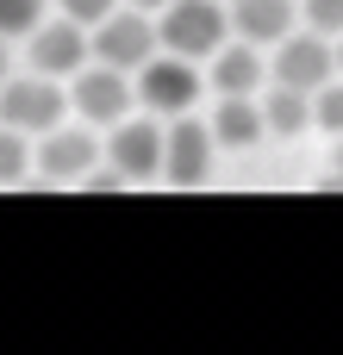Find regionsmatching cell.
<instances>
[{"instance_id": "cell-2", "label": "cell", "mask_w": 343, "mask_h": 355, "mask_svg": "<svg viewBox=\"0 0 343 355\" xmlns=\"http://www.w3.org/2000/svg\"><path fill=\"white\" fill-rule=\"evenodd\" d=\"M231 37V19H225V6L219 0H169L162 12H156V44L162 50H175V56H212L219 44Z\"/></svg>"}, {"instance_id": "cell-10", "label": "cell", "mask_w": 343, "mask_h": 355, "mask_svg": "<svg viewBox=\"0 0 343 355\" xmlns=\"http://www.w3.org/2000/svg\"><path fill=\"white\" fill-rule=\"evenodd\" d=\"M94 150H100V137L87 125H50L37 156H31V168L44 181H81V175H94Z\"/></svg>"}, {"instance_id": "cell-9", "label": "cell", "mask_w": 343, "mask_h": 355, "mask_svg": "<svg viewBox=\"0 0 343 355\" xmlns=\"http://www.w3.org/2000/svg\"><path fill=\"white\" fill-rule=\"evenodd\" d=\"M106 162L119 181H156L162 175V125L156 119H119L112 137H106Z\"/></svg>"}, {"instance_id": "cell-8", "label": "cell", "mask_w": 343, "mask_h": 355, "mask_svg": "<svg viewBox=\"0 0 343 355\" xmlns=\"http://www.w3.org/2000/svg\"><path fill=\"white\" fill-rule=\"evenodd\" d=\"M25 56H31V69L37 75H75L94 50H87V25H75L69 12L62 19H37L31 31H25Z\"/></svg>"}, {"instance_id": "cell-22", "label": "cell", "mask_w": 343, "mask_h": 355, "mask_svg": "<svg viewBox=\"0 0 343 355\" xmlns=\"http://www.w3.org/2000/svg\"><path fill=\"white\" fill-rule=\"evenodd\" d=\"M0 81H6V44H0Z\"/></svg>"}, {"instance_id": "cell-18", "label": "cell", "mask_w": 343, "mask_h": 355, "mask_svg": "<svg viewBox=\"0 0 343 355\" xmlns=\"http://www.w3.org/2000/svg\"><path fill=\"white\" fill-rule=\"evenodd\" d=\"M306 25L325 31V37H337L343 31V0H306Z\"/></svg>"}, {"instance_id": "cell-15", "label": "cell", "mask_w": 343, "mask_h": 355, "mask_svg": "<svg viewBox=\"0 0 343 355\" xmlns=\"http://www.w3.org/2000/svg\"><path fill=\"white\" fill-rule=\"evenodd\" d=\"M25 168H31V150H25V131L0 125V187H12V181H19Z\"/></svg>"}, {"instance_id": "cell-12", "label": "cell", "mask_w": 343, "mask_h": 355, "mask_svg": "<svg viewBox=\"0 0 343 355\" xmlns=\"http://www.w3.org/2000/svg\"><path fill=\"white\" fill-rule=\"evenodd\" d=\"M225 19L244 44H281L294 31V0H231Z\"/></svg>"}, {"instance_id": "cell-6", "label": "cell", "mask_w": 343, "mask_h": 355, "mask_svg": "<svg viewBox=\"0 0 343 355\" xmlns=\"http://www.w3.org/2000/svg\"><path fill=\"white\" fill-rule=\"evenodd\" d=\"M212 125H200V119H187V112H175L169 125H162V181L169 187H200L206 175H212Z\"/></svg>"}, {"instance_id": "cell-17", "label": "cell", "mask_w": 343, "mask_h": 355, "mask_svg": "<svg viewBox=\"0 0 343 355\" xmlns=\"http://www.w3.org/2000/svg\"><path fill=\"white\" fill-rule=\"evenodd\" d=\"M44 19V0H0V37H25Z\"/></svg>"}, {"instance_id": "cell-19", "label": "cell", "mask_w": 343, "mask_h": 355, "mask_svg": "<svg viewBox=\"0 0 343 355\" xmlns=\"http://www.w3.org/2000/svg\"><path fill=\"white\" fill-rule=\"evenodd\" d=\"M112 6H119V0H62V12H69L75 25H87V31H94V25H100Z\"/></svg>"}, {"instance_id": "cell-13", "label": "cell", "mask_w": 343, "mask_h": 355, "mask_svg": "<svg viewBox=\"0 0 343 355\" xmlns=\"http://www.w3.org/2000/svg\"><path fill=\"white\" fill-rule=\"evenodd\" d=\"M269 81V62H262V44H219L212 50V87L219 94H256Z\"/></svg>"}, {"instance_id": "cell-4", "label": "cell", "mask_w": 343, "mask_h": 355, "mask_svg": "<svg viewBox=\"0 0 343 355\" xmlns=\"http://www.w3.org/2000/svg\"><path fill=\"white\" fill-rule=\"evenodd\" d=\"M87 50H94L100 62H112V69H131V75H137V69L156 56V19L119 0L100 25L87 31Z\"/></svg>"}, {"instance_id": "cell-3", "label": "cell", "mask_w": 343, "mask_h": 355, "mask_svg": "<svg viewBox=\"0 0 343 355\" xmlns=\"http://www.w3.org/2000/svg\"><path fill=\"white\" fill-rule=\"evenodd\" d=\"M69 112V87H56V75H6L0 81V125L25 131V137H44L50 125H62Z\"/></svg>"}, {"instance_id": "cell-16", "label": "cell", "mask_w": 343, "mask_h": 355, "mask_svg": "<svg viewBox=\"0 0 343 355\" xmlns=\"http://www.w3.org/2000/svg\"><path fill=\"white\" fill-rule=\"evenodd\" d=\"M312 125L319 131H331V137H343V87H312Z\"/></svg>"}, {"instance_id": "cell-20", "label": "cell", "mask_w": 343, "mask_h": 355, "mask_svg": "<svg viewBox=\"0 0 343 355\" xmlns=\"http://www.w3.org/2000/svg\"><path fill=\"white\" fill-rule=\"evenodd\" d=\"M125 6H137V12H162L169 0H125Z\"/></svg>"}, {"instance_id": "cell-11", "label": "cell", "mask_w": 343, "mask_h": 355, "mask_svg": "<svg viewBox=\"0 0 343 355\" xmlns=\"http://www.w3.org/2000/svg\"><path fill=\"white\" fill-rule=\"evenodd\" d=\"M269 125H262V100L256 94H219V112H212V144L225 150H250L262 144Z\"/></svg>"}, {"instance_id": "cell-5", "label": "cell", "mask_w": 343, "mask_h": 355, "mask_svg": "<svg viewBox=\"0 0 343 355\" xmlns=\"http://www.w3.org/2000/svg\"><path fill=\"white\" fill-rule=\"evenodd\" d=\"M137 100H144V112H156V119L194 112V100H200V69H194V56H175V50L150 56V62L137 69Z\"/></svg>"}, {"instance_id": "cell-7", "label": "cell", "mask_w": 343, "mask_h": 355, "mask_svg": "<svg viewBox=\"0 0 343 355\" xmlns=\"http://www.w3.org/2000/svg\"><path fill=\"white\" fill-rule=\"evenodd\" d=\"M337 75V50H331V37L325 31H287L281 44H275V62H269V81H287V87H325Z\"/></svg>"}, {"instance_id": "cell-1", "label": "cell", "mask_w": 343, "mask_h": 355, "mask_svg": "<svg viewBox=\"0 0 343 355\" xmlns=\"http://www.w3.org/2000/svg\"><path fill=\"white\" fill-rule=\"evenodd\" d=\"M69 106L87 119V125H119L131 106H137V81H131V69H112V62H100V56H87L75 75H69Z\"/></svg>"}, {"instance_id": "cell-23", "label": "cell", "mask_w": 343, "mask_h": 355, "mask_svg": "<svg viewBox=\"0 0 343 355\" xmlns=\"http://www.w3.org/2000/svg\"><path fill=\"white\" fill-rule=\"evenodd\" d=\"M337 175H343V137H337Z\"/></svg>"}, {"instance_id": "cell-21", "label": "cell", "mask_w": 343, "mask_h": 355, "mask_svg": "<svg viewBox=\"0 0 343 355\" xmlns=\"http://www.w3.org/2000/svg\"><path fill=\"white\" fill-rule=\"evenodd\" d=\"M331 50H337V75H343V31H337V44H331Z\"/></svg>"}, {"instance_id": "cell-14", "label": "cell", "mask_w": 343, "mask_h": 355, "mask_svg": "<svg viewBox=\"0 0 343 355\" xmlns=\"http://www.w3.org/2000/svg\"><path fill=\"white\" fill-rule=\"evenodd\" d=\"M262 125H269V137H300V131L312 125V94L275 81V87L262 94Z\"/></svg>"}]
</instances>
